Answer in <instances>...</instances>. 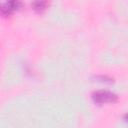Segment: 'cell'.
<instances>
[{
  "mask_svg": "<svg viewBox=\"0 0 128 128\" xmlns=\"http://www.w3.org/2000/svg\"><path fill=\"white\" fill-rule=\"evenodd\" d=\"M117 95L108 90H97L92 93V99L94 102L103 104V103H113L117 100Z\"/></svg>",
  "mask_w": 128,
  "mask_h": 128,
  "instance_id": "cell-1",
  "label": "cell"
},
{
  "mask_svg": "<svg viewBox=\"0 0 128 128\" xmlns=\"http://www.w3.org/2000/svg\"><path fill=\"white\" fill-rule=\"evenodd\" d=\"M21 5H22V3H21L20 1H16V0H11V1L2 2V3L0 4L1 14H2V15H9V14H11L14 10L18 9Z\"/></svg>",
  "mask_w": 128,
  "mask_h": 128,
  "instance_id": "cell-2",
  "label": "cell"
},
{
  "mask_svg": "<svg viewBox=\"0 0 128 128\" xmlns=\"http://www.w3.org/2000/svg\"><path fill=\"white\" fill-rule=\"evenodd\" d=\"M46 5H47V2H46V1H34V2L32 3L33 8H34L35 10H37V11H42V10H44L45 7H46Z\"/></svg>",
  "mask_w": 128,
  "mask_h": 128,
  "instance_id": "cell-3",
  "label": "cell"
},
{
  "mask_svg": "<svg viewBox=\"0 0 128 128\" xmlns=\"http://www.w3.org/2000/svg\"><path fill=\"white\" fill-rule=\"evenodd\" d=\"M124 118H125V120H126V121H127V122H128V113H127V114H125V115H124Z\"/></svg>",
  "mask_w": 128,
  "mask_h": 128,
  "instance_id": "cell-4",
  "label": "cell"
}]
</instances>
